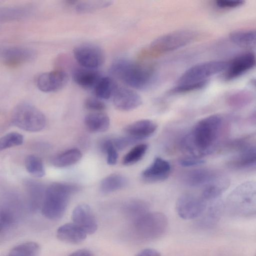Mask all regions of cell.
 Here are the masks:
<instances>
[{"label":"cell","mask_w":256,"mask_h":256,"mask_svg":"<svg viewBox=\"0 0 256 256\" xmlns=\"http://www.w3.org/2000/svg\"><path fill=\"white\" fill-rule=\"evenodd\" d=\"M196 33L192 30H182L170 32L156 38L150 44L151 51L164 53L181 48L194 40Z\"/></svg>","instance_id":"9c48e42d"},{"label":"cell","mask_w":256,"mask_h":256,"mask_svg":"<svg viewBox=\"0 0 256 256\" xmlns=\"http://www.w3.org/2000/svg\"><path fill=\"white\" fill-rule=\"evenodd\" d=\"M222 173L208 168H198L188 172L184 181L188 186L202 188L216 180Z\"/></svg>","instance_id":"ac0fdd59"},{"label":"cell","mask_w":256,"mask_h":256,"mask_svg":"<svg viewBox=\"0 0 256 256\" xmlns=\"http://www.w3.org/2000/svg\"><path fill=\"white\" fill-rule=\"evenodd\" d=\"M168 226L166 216L160 212L144 214L133 220L135 234L143 240L157 239L166 232Z\"/></svg>","instance_id":"5b68a950"},{"label":"cell","mask_w":256,"mask_h":256,"mask_svg":"<svg viewBox=\"0 0 256 256\" xmlns=\"http://www.w3.org/2000/svg\"><path fill=\"white\" fill-rule=\"evenodd\" d=\"M157 128L156 124L153 120L143 119L127 125L124 128V132L127 136L138 142L152 136Z\"/></svg>","instance_id":"d6986e66"},{"label":"cell","mask_w":256,"mask_h":256,"mask_svg":"<svg viewBox=\"0 0 256 256\" xmlns=\"http://www.w3.org/2000/svg\"><path fill=\"white\" fill-rule=\"evenodd\" d=\"M24 166L27 172L34 177L42 178L45 174L43 162L36 156H28L24 160Z\"/></svg>","instance_id":"4dcf8cb0"},{"label":"cell","mask_w":256,"mask_h":256,"mask_svg":"<svg viewBox=\"0 0 256 256\" xmlns=\"http://www.w3.org/2000/svg\"><path fill=\"white\" fill-rule=\"evenodd\" d=\"M118 86L113 78L109 76L102 77L94 88L96 98L108 100L113 96Z\"/></svg>","instance_id":"d4e9b609"},{"label":"cell","mask_w":256,"mask_h":256,"mask_svg":"<svg viewBox=\"0 0 256 256\" xmlns=\"http://www.w3.org/2000/svg\"><path fill=\"white\" fill-rule=\"evenodd\" d=\"M256 31L238 30L230 34L229 38L233 43L242 47L252 48L256 45Z\"/></svg>","instance_id":"4316f807"},{"label":"cell","mask_w":256,"mask_h":256,"mask_svg":"<svg viewBox=\"0 0 256 256\" xmlns=\"http://www.w3.org/2000/svg\"><path fill=\"white\" fill-rule=\"evenodd\" d=\"M84 106L86 109L93 112H102L106 108L105 104L96 97L86 98L84 100Z\"/></svg>","instance_id":"74e56055"},{"label":"cell","mask_w":256,"mask_h":256,"mask_svg":"<svg viewBox=\"0 0 256 256\" xmlns=\"http://www.w3.org/2000/svg\"><path fill=\"white\" fill-rule=\"evenodd\" d=\"M68 256H92V255L88 250L82 249L72 252Z\"/></svg>","instance_id":"f6af8a7d"},{"label":"cell","mask_w":256,"mask_h":256,"mask_svg":"<svg viewBox=\"0 0 256 256\" xmlns=\"http://www.w3.org/2000/svg\"><path fill=\"white\" fill-rule=\"evenodd\" d=\"M207 84L208 80L198 83L177 85L172 90L171 92L176 94L189 92L202 88Z\"/></svg>","instance_id":"8d00e7d4"},{"label":"cell","mask_w":256,"mask_h":256,"mask_svg":"<svg viewBox=\"0 0 256 256\" xmlns=\"http://www.w3.org/2000/svg\"><path fill=\"white\" fill-rule=\"evenodd\" d=\"M256 64L254 54L247 52L236 56L228 64L225 78L226 80L235 79L253 68Z\"/></svg>","instance_id":"2e32d148"},{"label":"cell","mask_w":256,"mask_h":256,"mask_svg":"<svg viewBox=\"0 0 256 256\" xmlns=\"http://www.w3.org/2000/svg\"><path fill=\"white\" fill-rule=\"evenodd\" d=\"M24 136L17 132H8L0 138V152L12 147L21 145Z\"/></svg>","instance_id":"836d02e7"},{"label":"cell","mask_w":256,"mask_h":256,"mask_svg":"<svg viewBox=\"0 0 256 256\" xmlns=\"http://www.w3.org/2000/svg\"><path fill=\"white\" fill-rule=\"evenodd\" d=\"M236 152L228 162V165L236 170H254L256 166V148L254 142L250 138H242L231 146Z\"/></svg>","instance_id":"52a82bcc"},{"label":"cell","mask_w":256,"mask_h":256,"mask_svg":"<svg viewBox=\"0 0 256 256\" xmlns=\"http://www.w3.org/2000/svg\"><path fill=\"white\" fill-rule=\"evenodd\" d=\"M176 211L180 217L191 220L200 216L206 208V200L202 196L191 193L181 195L176 202Z\"/></svg>","instance_id":"30bf717a"},{"label":"cell","mask_w":256,"mask_h":256,"mask_svg":"<svg viewBox=\"0 0 256 256\" xmlns=\"http://www.w3.org/2000/svg\"><path fill=\"white\" fill-rule=\"evenodd\" d=\"M16 220V216L12 211L7 208L0 210V222L4 226L13 224Z\"/></svg>","instance_id":"60d3db41"},{"label":"cell","mask_w":256,"mask_h":256,"mask_svg":"<svg viewBox=\"0 0 256 256\" xmlns=\"http://www.w3.org/2000/svg\"><path fill=\"white\" fill-rule=\"evenodd\" d=\"M102 150L106 155V162L110 166L116 164L118 158V150L114 147L112 139L104 140L102 145Z\"/></svg>","instance_id":"d590c367"},{"label":"cell","mask_w":256,"mask_h":256,"mask_svg":"<svg viewBox=\"0 0 256 256\" xmlns=\"http://www.w3.org/2000/svg\"><path fill=\"white\" fill-rule=\"evenodd\" d=\"M86 128L93 132L106 131L110 124L108 116L102 112H92L86 115L84 118Z\"/></svg>","instance_id":"7402d4cb"},{"label":"cell","mask_w":256,"mask_h":256,"mask_svg":"<svg viewBox=\"0 0 256 256\" xmlns=\"http://www.w3.org/2000/svg\"><path fill=\"white\" fill-rule=\"evenodd\" d=\"M35 56V52L28 48L8 46L0 48V58L4 64L11 66L29 62Z\"/></svg>","instance_id":"9a60e30c"},{"label":"cell","mask_w":256,"mask_h":256,"mask_svg":"<svg viewBox=\"0 0 256 256\" xmlns=\"http://www.w3.org/2000/svg\"><path fill=\"white\" fill-rule=\"evenodd\" d=\"M179 163L184 167H193L203 164L204 163V160L200 158L188 156L180 159L179 160Z\"/></svg>","instance_id":"7bdbcfd3"},{"label":"cell","mask_w":256,"mask_h":256,"mask_svg":"<svg viewBox=\"0 0 256 256\" xmlns=\"http://www.w3.org/2000/svg\"><path fill=\"white\" fill-rule=\"evenodd\" d=\"M102 77L100 73L96 69L82 66L74 68L72 74L74 82L86 89L94 88Z\"/></svg>","instance_id":"ffe728a7"},{"label":"cell","mask_w":256,"mask_h":256,"mask_svg":"<svg viewBox=\"0 0 256 256\" xmlns=\"http://www.w3.org/2000/svg\"><path fill=\"white\" fill-rule=\"evenodd\" d=\"M228 125L223 117L212 114L198 120L182 138L180 145L189 156L200 158L213 153L224 140Z\"/></svg>","instance_id":"6da1fadb"},{"label":"cell","mask_w":256,"mask_h":256,"mask_svg":"<svg viewBox=\"0 0 256 256\" xmlns=\"http://www.w3.org/2000/svg\"><path fill=\"white\" fill-rule=\"evenodd\" d=\"M68 76L62 70H55L40 74L36 80L38 88L43 92H50L58 91L67 84Z\"/></svg>","instance_id":"7c38bea8"},{"label":"cell","mask_w":256,"mask_h":256,"mask_svg":"<svg viewBox=\"0 0 256 256\" xmlns=\"http://www.w3.org/2000/svg\"><path fill=\"white\" fill-rule=\"evenodd\" d=\"M220 212V206L218 204L210 207L202 217L201 220L202 224H211L218 218Z\"/></svg>","instance_id":"f35d334b"},{"label":"cell","mask_w":256,"mask_h":256,"mask_svg":"<svg viewBox=\"0 0 256 256\" xmlns=\"http://www.w3.org/2000/svg\"><path fill=\"white\" fill-rule=\"evenodd\" d=\"M148 204L140 200H130L124 206L126 214L133 220L148 212Z\"/></svg>","instance_id":"1f68e13d"},{"label":"cell","mask_w":256,"mask_h":256,"mask_svg":"<svg viewBox=\"0 0 256 256\" xmlns=\"http://www.w3.org/2000/svg\"><path fill=\"white\" fill-rule=\"evenodd\" d=\"M78 189L68 183L54 182L45 190L41 210L42 214L50 220H58L64 216L70 196Z\"/></svg>","instance_id":"3957f363"},{"label":"cell","mask_w":256,"mask_h":256,"mask_svg":"<svg viewBox=\"0 0 256 256\" xmlns=\"http://www.w3.org/2000/svg\"><path fill=\"white\" fill-rule=\"evenodd\" d=\"M11 121L15 126L29 132L42 130L46 123L44 114L28 102H22L16 106L12 112Z\"/></svg>","instance_id":"8992f818"},{"label":"cell","mask_w":256,"mask_h":256,"mask_svg":"<svg viewBox=\"0 0 256 256\" xmlns=\"http://www.w3.org/2000/svg\"><path fill=\"white\" fill-rule=\"evenodd\" d=\"M148 145L140 144L132 148L123 157L122 164L124 166H132L140 160L146 154Z\"/></svg>","instance_id":"f1b7e54d"},{"label":"cell","mask_w":256,"mask_h":256,"mask_svg":"<svg viewBox=\"0 0 256 256\" xmlns=\"http://www.w3.org/2000/svg\"><path fill=\"white\" fill-rule=\"evenodd\" d=\"M228 63L210 60L196 64L186 70L178 80V85L207 81L208 78L226 70Z\"/></svg>","instance_id":"ba28073f"},{"label":"cell","mask_w":256,"mask_h":256,"mask_svg":"<svg viewBox=\"0 0 256 256\" xmlns=\"http://www.w3.org/2000/svg\"><path fill=\"white\" fill-rule=\"evenodd\" d=\"M112 140L114 147L118 150H124L129 146L138 142L134 138L128 136L112 139Z\"/></svg>","instance_id":"ab89813d"},{"label":"cell","mask_w":256,"mask_h":256,"mask_svg":"<svg viewBox=\"0 0 256 256\" xmlns=\"http://www.w3.org/2000/svg\"><path fill=\"white\" fill-rule=\"evenodd\" d=\"M171 171V166L166 160L156 158L141 174L142 178L148 182H157L166 179Z\"/></svg>","instance_id":"e0dca14e"},{"label":"cell","mask_w":256,"mask_h":256,"mask_svg":"<svg viewBox=\"0 0 256 256\" xmlns=\"http://www.w3.org/2000/svg\"><path fill=\"white\" fill-rule=\"evenodd\" d=\"M74 56L82 67L96 69L105 60V54L99 46L84 44L78 46L73 50Z\"/></svg>","instance_id":"8fae6325"},{"label":"cell","mask_w":256,"mask_h":256,"mask_svg":"<svg viewBox=\"0 0 256 256\" xmlns=\"http://www.w3.org/2000/svg\"><path fill=\"white\" fill-rule=\"evenodd\" d=\"M252 94L246 90L236 92L227 98L228 104L234 108H241L248 104L252 100Z\"/></svg>","instance_id":"d6a6232c"},{"label":"cell","mask_w":256,"mask_h":256,"mask_svg":"<svg viewBox=\"0 0 256 256\" xmlns=\"http://www.w3.org/2000/svg\"><path fill=\"white\" fill-rule=\"evenodd\" d=\"M113 104L118 110L130 111L139 107L142 102L140 95L134 90L124 87H118L113 96Z\"/></svg>","instance_id":"4fadbf2b"},{"label":"cell","mask_w":256,"mask_h":256,"mask_svg":"<svg viewBox=\"0 0 256 256\" xmlns=\"http://www.w3.org/2000/svg\"><path fill=\"white\" fill-rule=\"evenodd\" d=\"M160 253L158 250L147 248L140 250L135 256H160Z\"/></svg>","instance_id":"ee69618b"},{"label":"cell","mask_w":256,"mask_h":256,"mask_svg":"<svg viewBox=\"0 0 256 256\" xmlns=\"http://www.w3.org/2000/svg\"><path fill=\"white\" fill-rule=\"evenodd\" d=\"M31 12L32 8L28 6H0V24L24 18L28 16Z\"/></svg>","instance_id":"603a6c76"},{"label":"cell","mask_w":256,"mask_h":256,"mask_svg":"<svg viewBox=\"0 0 256 256\" xmlns=\"http://www.w3.org/2000/svg\"><path fill=\"white\" fill-rule=\"evenodd\" d=\"M87 234L79 226L72 223L60 226L56 230V236L60 240L68 244H79L85 240Z\"/></svg>","instance_id":"44dd1931"},{"label":"cell","mask_w":256,"mask_h":256,"mask_svg":"<svg viewBox=\"0 0 256 256\" xmlns=\"http://www.w3.org/2000/svg\"><path fill=\"white\" fill-rule=\"evenodd\" d=\"M72 218L73 222L87 234H94L98 228L94 215L90 208L86 204H80L75 207Z\"/></svg>","instance_id":"5bb4252c"},{"label":"cell","mask_w":256,"mask_h":256,"mask_svg":"<svg viewBox=\"0 0 256 256\" xmlns=\"http://www.w3.org/2000/svg\"><path fill=\"white\" fill-rule=\"evenodd\" d=\"M76 10L80 14H86L96 10L106 8L112 4L110 0L76 1Z\"/></svg>","instance_id":"f546056e"},{"label":"cell","mask_w":256,"mask_h":256,"mask_svg":"<svg viewBox=\"0 0 256 256\" xmlns=\"http://www.w3.org/2000/svg\"><path fill=\"white\" fill-rule=\"evenodd\" d=\"M244 3V1L242 0H220L216 2V5L220 8L228 9L239 7Z\"/></svg>","instance_id":"b9f144b4"},{"label":"cell","mask_w":256,"mask_h":256,"mask_svg":"<svg viewBox=\"0 0 256 256\" xmlns=\"http://www.w3.org/2000/svg\"><path fill=\"white\" fill-rule=\"evenodd\" d=\"M110 71L114 77L136 90H146L156 80V74L153 68L128 58L114 60Z\"/></svg>","instance_id":"7a4b0ae2"},{"label":"cell","mask_w":256,"mask_h":256,"mask_svg":"<svg viewBox=\"0 0 256 256\" xmlns=\"http://www.w3.org/2000/svg\"><path fill=\"white\" fill-rule=\"evenodd\" d=\"M4 228V226H2V224L0 222V232H1V231Z\"/></svg>","instance_id":"bcb514c9"},{"label":"cell","mask_w":256,"mask_h":256,"mask_svg":"<svg viewBox=\"0 0 256 256\" xmlns=\"http://www.w3.org/2000/svg\"><path fill=\"white\" fill-rule=\"evenodd\" d=\"M40 247L34 242H28L13 248L6 256H39Z\"/></svg>","instance_id":"83f0119b"},{"label":"cell","mask_w":256,"mask_h":256,"mask_svg":"<svg viewBox=\"0 0 256 256\" xmlns=\"http://www.w3.org/2000/svg\"><path fill=\"white\" fill-rule=\"evenodd\" d=\"M127 180L118 174H110L104 178L100 184V190L104 194H110L126 186Z\"/></svg>","instance_id":"484cf974"},{"label":"cell","mask_w":256,"mask_h":256,"mask_svg":"<svg viewBox=\"0 0 256 256\" xmlns=\"http://www.w3.org/2000/svg\"><path fill=\"white\" fill-rule=\"evenodd\" d=\"M30 190V208L36 211L41 208L45 190L44 191L42 186L38 184H32Z\"/></svg>","instance_id":"e575fe53"},{"label":"cell","mask_w":256,"mask_h":256,"mask_svg":"<svg viewBox=\"0 0 256 256\" xmlns=\"http://www.w3.org/2000/svg\"><path fill=\"white\" fill-rule=\"evenodd\" d=\"M82 157L80 150L76 148H72L55 156L52 158L51 162L54 166L65 168L77 163Z\"/></svg>","instance_id":"cb8c5ba5"},{"label":"cell","mask_w":256,"mask_h":256,"mask_svg":"<svg viewBox=\"0 0 256 256\" xmlns=\"http://www.w3.org/2000/svg\"><path fill=\"white\" fill-rule=\"evenodd\" d=\"M228 206L230 211L240 216H252L256 210V188L254 182H244L229 195Z\"/></svg>","instance_id":"277c9868"}]
</instances>
